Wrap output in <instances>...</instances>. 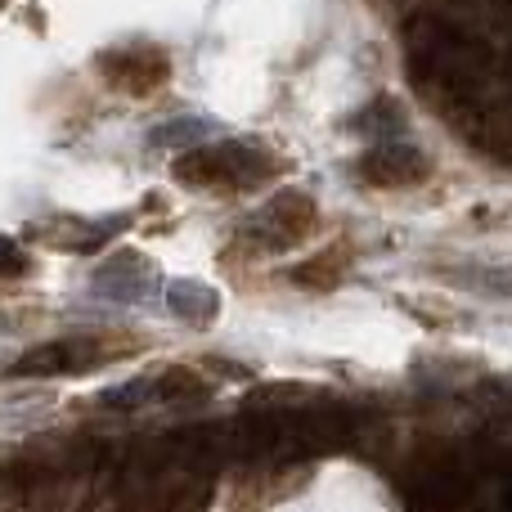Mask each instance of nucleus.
<instances>
[{
    "mask_svg": "<svg viewBox=\"0 0 512 512\" xmlns=\"http://www.w3.org/2000/svg\"><path fill=\"white\" fill-rule=\"evenodd\" d=\"M95 288L104 292V297H117V301H140L144 292L153 288V270H149V261H144V256L126 252V256H117L113 265H104V270H99Z\"/></svg>",
    "mask_w": 512,
    "mask_h": 512,
    "instance_id": "obj_6",
    "label": "nucleus"
},
{
    "mask_svg": "<svg viewBox=\"0 0 512 512\" xmlns=\"http://www.w3.org/2000/svg\"><path fill=\"white\" fill-rule=\"evenodd\" d=\"M99 77L108 81L113 90H122V95H153V90L167 86L171 77V59L158 50V45H126V50H104L95 59Z\"/></svg>",
    "mask_w": 512,
    "mask_h": 512,
    "instance_id": "obj_2",
    "label": "nucleus"
},
{
    "mask_svg": "<svg viewBox=\"0 0 512 512\" xmlns=\"http://www.w3.org/2000/svg\"><path fill=\"white\" fill-rule=\"evenodd\" d=\"M153 396H158V378H140V382H126V387H117V391H104L99 405L104 409H140L144 400H153Z\"/></svg>",
    "mask_w": 512,
    "mask_h": 512,
    "instance_id": "obj_9",
    "label": "nucleus"
},
{
    "mask_svg": "<svg viewBox=\"0 0 512 512\" xmlns=\"http://www.w3.org/2000/svg\"><path fill=\"white\" fill-rule=\"evenodd\" d=\"M355 171L373 189H409V185H423L432 162H427V153L409 149V144H378L373 153H364Z\"/></svg>",
    "mask_w": 512,
    "mask_h": 512,
    "instance_id": "obj_4",
    "label": "nucleus"
},
{
    "mask_svg": "<svg viewBox=\"0 0 512 512\" xmlns=\"http://www.w3.org/2000/svg\"><path fill=\"white\" fill-rule=\"evenodd\" d=\"M198 131H203V126H194V122H180V126H171V131H153V144H176V140H194Z\"/></svg>",
    "mask_w": 512,
    "mask_h": 512,
    "instance_id": "obj_12",
    "label": "nucleus"
},
{
    "mask_svg": "<svg viewBox=\"0 0 512 512\" xmlns=\"http://www.w3.org/2000/svg\"><path fill=\"white\" fill-rule=\"evenodd\" d=\"M342 270H346V252L333 248V252H319L315 261H306L297 274H292V279L306 283V288H333V283L342 279Z\"/></svg>",
    "mask_w": 512,
    "mask_h": 512,
    "instance_id": "obj_8",
    "label": "nucleus"
},
{
    "mask_svg": "<svg viewBox=\"0 0 512 512\" xmlns=\"http://www.w3.org/2000/svg\"><path fill=\"white\" fill-rule=\"evenodd\" d=\"M167 306H171V315H180L185 324H212L216 310H221V297H216L207 283L176 279L167 288Z\"/></svg>",
    "mask_w": 512,
    "mask_h": 512,
    "instance_id": "obj_7",
    "label": "nucleus"
},
{
    "mask_svg": "<svg viewBox=\"0 0 512 512\" xmlns=\"http://www.w3.org/2000/svg\"><path fill=\"white\" fill-rule=\"evenodd\" d=\"M113 351L99 346V337H77V342H45L32 346L23 360H14V378H54V373H81L104 364Z\"/></svg>",
    "mask_w": 512,
    "mask_h": 512,
    "instance_id": "obj_3",
    "label": "nucleus"
},
{
    "mask_svg": "<svg viewBox=\"0 0 512 512\" xmlns=\"http://www.w3.org/2000/svg\"><path fill=\"white\" fill-rule=\"evenodd\" d=\"M198 391H203V382H198V373H189V369H167L158 378V396H167V400L198 396Z\"/></svg>",
    "mask_w": 512,
    "mask_h": 512,
    "instance_id": "obj_10",
    "label": "nucleus"
},
{
    "mask_svg": "<svg viewBox=\"0 0 512 512\" xmlns=\"http://www.w3.org/2000/svg\"><path fill=\"white\" fill-rule=\"evenodd\" d=\"M0 5H5V0H0Z\"/></svg>",
    "mask_w": 512,
    "mask_h": 512,
    "instance_id": "obj_13",
    "label": "nucleus"
},
{
    "mask_svg": "<svg viewBox=\"0 0 512 512\" xmlns=\"http://www.w3.org/2000/svg\"><path fill=\"white\" fill-rule=\"evenodd\" d=\"M14 274H27V252L9 234H0V279H14Z\"/></svg>",
    "mask_w": 512,
    "mask_h": 512,
    "instance_id": "obj_11",
    "label": "nucleus"
},
{
    "mask_svg": "<svg viewBox=\"0 0 512 512\" xmlns=\"http://www.w3.org/2000/svg\"><path fill=\"white\" fill-rule=\"evenodd\" d=\"M310 225H315V203L306 194H297V189H288L256 216V239L265 248H292L297 239L310 234Z\"/></svg>",
    "mask_w": 512,
    "mask_h": 512,
    "instance_id": "obj_5",
    "label": "nucleus"
},
{
    "mask_svg": "<svg viewBox=\"0 0 512 512\" xmlns=\"http://www.w3.org/2000/svg\"><path fill=\"white\" fill-rule=\"evenodd\" d=\"M176 180L194 189H252L274 171L265 153L248 149V144H203L176 158Z\"/></svg>",
    "mask_w": 512,
    "mask_h": 512,
    "instance_id": "obj_1",
    "label": "nucleus"
}]
</instances>
